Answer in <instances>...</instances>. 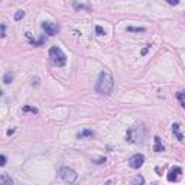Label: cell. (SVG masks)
Here are the masks:
<instances>
[{"label": "cell", "instance_id": "3", "mask_svg": "<svg viewBox=\"0 0 185 185\" xmlns=\"http://www.w3.org/2000/svg\"><path fill=\"white\" fill-rule=\"evenodd\" d=\"M49 60L56 67H64L67 64V55L58 46H52L49 49Z\"/></svg>", "mask_w": 185, "mask_h": 185}, {"label": "cell", "instance_id": "19", "mask_svg": "<svg viewBox=\"0 0 185 185\" xmlns=\"http://www.w3.org/2000/svg\"><path fill=\"white\" fill-rule=\"evenodd\" d=\"M96 32H97V35H104V29L100 25H97L96 26Z\"/></svg>", "mask_w": 185, "mask_h": 185}, {"label": "cell", "instance_id": "1", "mask_svg": "<svg viewBox=\"0 0 185 185\" xmlns=\"http://www.w3.org/2000/svg\"><path fill=\"white\" fill-rule=\"evenodd\" d=\"M96 91L98 94H104V96H110L111 92L114 91V80L110 72H100L98 80L96 82Z\"/></svg>", "mask_w": 185, "mask_h": 185}, {"label": "cell", "instance_id": "18", "mask_svg": "<svg viewBox=\"0 0 185 185\" xmlns=\"http://www.w3.org/2000/svg\"><path fill=\"white\" fill-rule=\"evenodd\" d=\"M184 97H185V92L184 91H178V92H176V98H178V100L184 101Z\"/></svg>", "mask_w": 185, "mask_h": 185}, {"label": "cell", "instance_id": "17", "mask_svg": "<svg viewBox=\"0 0 185 185\" xmlns=\"http://www.w3.org/2000/svg\"><path fill=\"white\" fill-rule=\"evenodd\" d=\"M72 6H74L75 9H87V10H88V9H90V6H85V5H78V3H74V5H72Z\"/></svg>", "mask_w": 185, "mask_h": 185}, {"label": "cell", "instance_id": "6", "mask_svg": "<svg viewBox=\"0 0 185 185\" xmlns=\"http://www.w3.org/2000/svg\"><path fill=\"white\" fill-rule=\"evenodd\" d=\"M145 162V156L142 155V153H136V155H133L130 159H129V165H130V168L133 169H139L143 165Z\"/></svg>", "mask_w": 185, "mask_h": 185}, {"label": "cell", "instance_id": "24", "mask_svg": "<svg viewBox=\"0 0 185 185\" xmlns=\"http://www.w3.org/2000/svg\"><path fill=\"white\" fill-rule=\"evenodd\" d=\"M39 84V78L36 77V78H33V85H38Z\"/></svg>", "mask_w": 185, "mask_h": 185}, {"label": "cell", "instance_id": "26", "mask_svg": "<svg viewBox=\"0 0 185 185\" xmlns=\"http://www.w3.org/2000/svg\"><path fill=\"white\" fill-rule=\"evenodd\" d=\"M181 106H182V107L185 109V101H181Z\"/></svg>", "mask_w": 185, "mask_h": 185}, {"label": "cell", "instance_id": "9", "mask_svg": "<svg viewBox=\"0 0 185 185\" xmlns=\"http://www.w3.org/2000/svg\"><path fill=\"white\" fill-rule=\"evenodd\" d=\"M153 151H155V152H163V151H165V147H163L159 136H155V146H153Z\"/></svg>", "mask_w": 185, "mask_h": 185}, {"label": "cell", "instance_id": "23", "mask_svg": "<svg viewBox=\"0 0 185 185\" xmlns=\"http://www.w3.org/2000/svg\"><path fill=\"white\" fill-rule=\"evenodd\" d=\"M168 3H169V5H172V6H175V5H178L180 2H178V0H174V2H172V0H169Z\"/></svg>", "mask_w": 185, "mask_h": 185}, {"label": "cell", "instance_id": "15", "mask_svg": "<svg viewBox=\"0 0 185 185\" xmlns=\"http://www.w3.org/2000/svg\"><path fill=\"white\" fill-rule=\"evenodd\" d=\"M23 16H25V12L17 10L16 13H15V20H20V19H23Z\"/></svg>", "mask_w": 185, "mask_h": 185}, {"label": "cell", "instance_id": "8", "mask_svg": "<svg viewBox=\"0 0 185 185\" xmlns=\"http://www.w3.org/2000/svg\"><path fill=\"white\" fill-rule=\"evenodd\" d=\"M172 132H174L175 137H176V139H178L180 142L184 140V135L181 133V130H180V125H178V123H174V125H172Z\"/></svg>", "mask_w": 185, "mask_h": 185}, {"label": "cell", "instance_id": "14", "mask_svg": "<svg viewBox=\"0 0 185 185\" xmlns=\"http://www.w3.org/2000/svg\"><path fill=\"white\" fill-rule=\"evenodd\" d=\"M23 111H29V113L36 114V113H38V109H36V107H31V106H23Z\"/></svg>", "mask_w": 185, "mask_h": 185}, {"label": "cell", "instance_id": "2", "mask_svg": "<svg viewBox=\"0 0 185 185\" xmlns=\"http://www.w3.org/2000/svg\"><path fill=\"white\" fill-rule=\"evenodd\" d=\"M145 135H146V127L143 125L132 126L126 133V140L130 143H143Z\"/></svg>", "mask_w": 185, "mask_h": 185}, {"label": "cell", "instance_id": "10", "mask_svg": "<svg viewBox=\"0 0 185 185\" xmlns=\"http://www.w3.org/2000/svg\"><path fill=\"white\" fill-rule=\"evenodd\" d=\"M0 184L2 185H13V181L7 174H2L0 176Z\"/></svg>", "mask_w": 185, "mask_h": 185}, {"label": "cell", "instance_id": "4", "mask_svg": "<svg viewBox=\"0 0 185 185\" xmlns=\"http://www.w3.org/2000/svg\"><path fill=\"white\" fill-rule=\"evenodd\" d=\"M60 176H61V180L64 181V182H67V184H72L77 180L75 171L68 168V166H62L60 169Z\"/></svg>", "mask_w": 185, "mask_h": 185}, {"label": "cell", "instance_id": "13", "mask_svg": "<svg viewBox=\"0 0 185 185\" xmlns=\"http://www.w3.org/2000/svg\"><path fill=\"white\" fill-rule=\"evenodd\" d=\"M12 81H13V74L12 72H6L5 77H3V82L5 84H10Z\"/></svg>", "mask_w": 185, "mask_h": 185}, {"label": "cell", "instance_id": "7", "mask_svg": "<svg viewBox=\"0 0 185 185\" xmlns=\"http://www.w3.org/2000/svg\"><path fill=\"white\" fill-rule=\"evenodd\" d=\"M181 174H182V169L180 168V166H174V168L169 171V174H168V181L169 182H176L178 181V178L181 176Z\"/></svg>", "mask_w": 185, "mask_h": 185}, {"label": "cell", "instance_id": "21", "mask_svg": "<svg viewBox=\"0 0 185 185\" xmlns=\"http://www.w3.org/2000/svg\"><path fill=\"white\" fill-rule=\"evenodd\" d=\"M0 36H2V38H5L6 36V26L3 25V23H2V33H0Z\"/></svg>", "mask_w": 185, "mask_h": 185}, {"label": "cell", "instance_id": "20", "mask_svg": "<svg viewBox=\"0 0 185 185\" xmlns=\"http://www.w3.org/2000/svg\"><path fill=\"white\" fill-rule=\"evenodd\" d=\"M5 165H6V156L0 155V166H5Z\"/></svg>", "mask_w": 185, "mask_h": 185}, {"label": "cell", "instance_id": "16", "mask_svg": "<svg viewBox=\"0 0 185 185\" xmlns=\"http://www.w3.org/2000/svg\"><path fill=\"white\" fill-rule=\"evenodd\" d=\"M129 32H145V27H133V26H129L127 27Z\"/></svg>", "mask_w": 185, "mask_h": 185}, {"label": "cell", "instance_id": "12", "mask_svg": "<svg viewBox=\"0 0 185 185\" xmlns=\"http://www.w3.org/2000/svg\"><path fill=\"white\" fill-rule=\"evenodd\" d=\"M143 184H145V178L142 175H136L130 182V185H143Z\"/></svg>", "mask_w": 185, "mask_h": 185}, {"label": "cell", "instance_id": "11", "mask_svg": "<svg viewBox=\"0 0 185 185\" xmlns=\"http://www.w3.org/2000/svg\"><path fill=\"white\" fill-rule=\"evenodd\" d=\"M94 136V132L90 129H84L81 133H78V139H84V137H92Z\"/></svg>", "mask_w": 185, "mask_h": 185}, {"label": "cell", "instance_id": "25", "mask_svg": "<svg viewBox=\"0 0 185 185\" xmlns=\"http://www.w3.org/2000/svg\"><path fill=\"white\" fill-rule=\"evenodd\" d=\"M13 133H15V129H9V130H7V136H10Z\"/></svg>", "mask_w": 185, "mask_h": 185}, {"label": "cell", "instance_id": "5", "mask_svg": "<svg viewBox=\"0 0 185 185\" xmlns=\"http://www.w3.org/2000/svg\"><path fill=\"white\" fill-rule=\"evenodd\" d=\"M42 29L48 36H55L60 32V25H56L54 22H42Z\"/></svg>", "mask_w": 185, "mask_h": 185}, {"label": "cell", "instance_id": "22", "mask_svg": "<svg viewBox=\"0 0 185 185\" xmlns=\"http://www.w3.org/2000/svg\"><path fill=\"white\" fill-rule=\"evenodd\" d=\"M149 48H151V45H147L146 48H143V49H142V52H140V54H142V55H146V54H147V51H149Z\"/></svg>", "mask_w": 185, "mask_h": 185}]
</instances>
